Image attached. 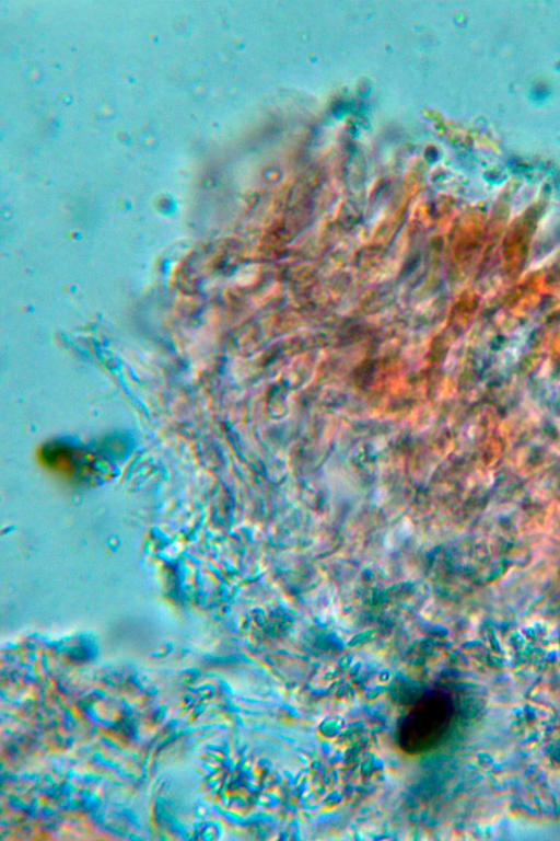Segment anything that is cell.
Segmentation results:
<instances>
[{"label":"cell","instance_id":"cell-1","mask_svg":"<svg viewBox=\"0 0 560 841\" xmlns=\"http://www.w3.org/2000/svg\"><path fill=\"white\" fill-rule=\"evenodd\" d=\"M453 706L444 694L425 699L407 721V738L412 746L427 747L436 741L448 727Z\"/></svg>","mask_w":560,"mask_h":841}]
</instances>
